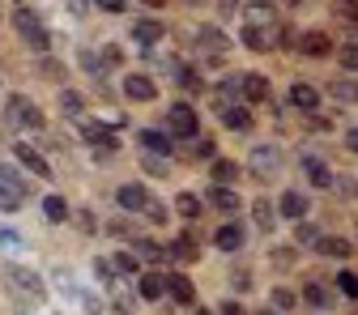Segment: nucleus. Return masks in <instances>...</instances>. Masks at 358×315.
<instances>
[{
	"instance_id": "53",
	"label": "nucleus",
	"mask_w": 358,
	"mask_h": 315,
	"mask_svg": "<svg viewBox=\"0 0 358 315\" xmlns=\"http://www.w3.org/2000/svg\"><path fill=\"white\" fill-rule=\"evenodd\" d=\"M196 315H213V311H209V307H196Z\"/></svg>"
},
{
	"instance_id": "2",
	"label": "nucleus",
	"mask_w": 358,
	"mask_h": 315,
	"mask_svg": "<svg viewBox=\"0 0 358 315\" xmlns=\"http://www.w3.org/2000/svg\"><path fill=\"white\" fill-rule=\"evenodd\" d=\"M239 38H243V47H252V52H273L282 34H278L273 22H268V26L264 22H243V34Z\"/></svg>"
},
{
	"instance_id": "31",
	"label": "nucleus",
	"mask_w": 358,
	"mask_h": 315,
	"mask_svg": "<svg viewBox=\"0 0 358 315\" xmlns=\"http://www.w3.org/2000/svg\"><path fill=\"white\" fill-rule=\"evenodd\" d=\"M85 141H90V145H99V149H107V154L115 149V137H111V132H103L99 124H90V128H85Z\"/></svg>"
},
{
	"instance_id": "32",
	"label": "nucleus",
	"mask_w": 358,
	"mask_h": 315,
	"mask_svg": "<svg viewBox=\"0 0 358 315\" xmlns=\"http://www.w3.org/2000/svg\"><path fill=\"white\" fill-rule=\"evenodd\" d=\"M333 9H337V17H341L345 26L358 30V0H333Z\"/></svg>"
},
{
	"instance_id": "8",
	"label": "nucleus",
	"mask_w": 358,
	"mask_h": 315,
	"mask_svg": "<svg viewBox=\"0 0 358 315\" xmlns=\"http://www.w3.org/2000/svg\"><path fill=\"white\" fill-rule=\"evenodd\" d=\"M124 98H132V103H154L158 98V81L145 77V73H128L124 77Z\"/></svg>"
},
{
	"instance_id": "54",
	"label": "nucleus",
	"mask_w": 358,
	"mask_h": 315,
	"mask_svg": "<svg viewBox=\"0 0 358 315\" xmlns=\"http://www.w3.org/2000/svg\"><path fill=\"white\" fill-rule=\"evenodd\" d=\"M260 315H282V311H278V307H273V311H260Z\"/></svg>"
},
{
	"instance_id": "10",
	"label": "nucleus",
	"mask_w": 358,
	"mask_h": 315,
	"mask_svg": "<svg viewBox=\"0 0 358 315\" xmlns=\"http://www.w3.org/2000/svg\"><path fill=\"white\" fill-rule=\"evenodd\" d=\"M286 98H290V107H294L299 115H307V111H320V89H316V85H307V81H294Z\"/></svg>"
},
{
	"instance_id": "18",
	"label": "nucleus",
	"mask_w": 358,
	"mask_h": 315,
	"mask_svg": "<svg viewBox=\"0 0 358 315\" xmlns=\"http://www.w3.org/2000/svg\"><path fill=\"white\" fill-rule=\"evenodd\" d=\"M17 162H22L34 179H52V162L43 158L38 149H30V145H17Z\"/></svg>"
},
{
	"instance_id": "45",
	"label": "nucleus",
	"mask_w": 358,
	"mask_h": 315,
	"mask_svg": "<svg viewBox=\"0 0 358 315\" xmlns=\"http://www.w3.org/2000/svg\"><path fill=\"white\" fill-rule=\"evenodd\" d=\"M137 247H141V251H137L141 260H162V256H166V251H162L158 243H137Z\"/></svg>"
},
{
	"instance_id": "16",
	"label": "nucleus",
	"mask_w": 358,
	"mask_h": 315,
	"mask_svg": "<svg viewBox=\"0 0 358 315\" xmlns=\"http://www.w3.org/2000/svg\"><path fill=\"white\" fill-rule=\"evenodd\" d=\"M316 256H333V260H350L354 256V243L350 239H341V235H320V243L311 247Z\"/></svg>"
},
{
	"instance_id": "30",
	"label": "nucleus",
	"mask_w": 358,
	"mask_h": 315,
	"mask_svg": "<svg viewBox=\"0 0 358 315\" xmlns=\"http://www.w3.org/2000/svg\"><path fill=\"white\" fill-rule=\"evenodd\" d=\"M166 294V273H150V277H141V298L145 302H158Z\"/></svg>"
},
{
	"instance_id": "49",
	"label": "nucleus",
	"mask_w": 358,
	"mask_h": 315,
	"mask_svg": "<svg viewBox=\"0 0 358 315\" xmlns=\"http://www.w3.org/2000/svg\"><path fill=\"white\" fill-rule=\"evenodd\" d=\"M0 247H22V235L17 230H0Z\"/></svg>"
},
{
	"instance_id": "1",
	"label": "nucleus",
	"mask_w": 358,
	"mask_h": 315,
	"mask_svg": "<svg viewBox=\"0 0 358 315\" xmlns=\"http://www.w3.org/2000/svg\"><path fill=\"white\" fill-rule=\"evenodd\" d=\"M13 22H17V34L26 38V47H30V52H38V56H43V52L52 47V34H48V26L38 22V13H34V9H17V17H13Z\"/></svg>"
},
{
	"instance_id": "43",
	"label": "nucleus",
	"mask_w": 358,
	"mask_h": 315,
	"mask_svg": "<svg viewBox=\"0 0 358 315\" xmlns=\"http://www.w3.org/2000/svg\"><path fill=\"white\" fill-rule=\"evenodd\" d=\"M38 73L48 77V81H60V77H64V68H60L56 60H38Z\"/></svg>"
},
{
	"instance_id": "12",
	"label": "nucleus",
	"mask_w": 358,
	"mask_h": 315,
	"mask_svg": "<svg viewBox=\"0 0 358 315\" xmlns=\"http://www.w3.org/2000/svg\"><path fill=\"white\" fill-rule=\"evenodd\" d=\"M9 119H13V124H26V128H43L38 107H34L30 98H22V94H13V98H9Z\"/></svg>"
},
{
	"instance_id": "3",
	"label": "nucleus",
	"mask_w": 358,
	"mask_h": 315,
	"mask_svg": "<svg viewBox=\"0 0 358 315\" xmlns=\"http://www.w3.org/2000/svg\"><path fill=\"white\" fill-rule=\"evenodd\" d=\"M299 52H303L307 60H329V56H337L329 30H303V34H299Z\"/></svg>"
},
{
	"instance_id": "33",
	"label": "nucleus",
	"mask_w": 358,
	"mask_h": 315,
	"mask_svg": "<svg viewBox=\"0 0 358 315\" xmlns=\"http://www.w3.org/2000/svg\"><path fill=\"white\" fill-rule=\"evenodd\" d=\"M0 184H9V188H17L22 196L30 192V184H26V179H22V175H17V170L9 166V162H0Z\"/></svg>"
},
{
	"instance_id": "37",
	"label": "nucleus",
	"mask_w": 358,
	"mask_h": 315,
	"mask_svg": "<svg viewBox=\"0 0 358 315\" xmlns=\"http://www.w3.org/2000/svg\"><path fill=\"white\" fill-rule=\"evenodd\" d=\"M333 281H337V290H341V294H350V298L358 302V277L350 273V268H341V273H337Z\"/></svg>"
},
{
	"instance_id": "34",
	"label": "nucleus",
	"mask_w": 358,
	"mask_h": 315,
	"mask_svg": "<svg viewBox=\"0 0 358 315\" xmlns=\"http://www.w3.org/2000/svg\"><path fill=\"white\" fill-rule=\"evenodd\" d=\"M43 213H48V221H64V217H69L64 196H48V200H43Z\"/></svg>"
},
{
	"instance_id": "47",
	"label": "nucleus",
	"mask_w": 358,
	"mask_h": 315,
	"mask_svg": "<svg viewBox=\"0 0 358 315\" xmlns=\"http://www.w3.org/2000/svg\"><path fill=\"white\" fill-rule=\"evenodd\" d=\"M213 154H217V149H213V141H209V137H201V141H196V149H192V158H213Z\"/></svg>"
},
{
	"instance_id": "42",
	"label": "nucleus",
	"mask_w": 358,
	"mask_h": 315,
	"mask_svg": "<svg viewBox=\"0 0 358 315\" xmlns=\"http://www.w3.org/2000/svg\"><path fill=\"white\" fill-rule=\"evenodd\" d=\"M145 217H150V221H166V217H171V209H166L162 200H150V205H145Z\"/></svg>"
},
{
	"instance_id": "22",
	"label": "nucleus",
	"mask_w": 358,
	"mask_h": 315,
	"mask_svg": "<svg viewBox=\"0 0 358 315\" xmlns=\"http://www.w3.org/2000/svg\"><path fill=\"white\" fill-rule=\"evenodd\" d=\"M252 217H256V226H260V230H273L278 221H282V217H278V200H264V196L252 200Z\"/></svg>"
},
{
	"instance_id": "28",
	"label": "nucleus",
	"mask_w": 358,
	"mask_h": 315,
	"mask_svg": "<svg viewBox=\"0 0 358 315\" xmlns=\"http://www.w3.org/2000/svg\"><path fill=\"white\" fill-rule=\"evenodd\" d=\"M316 247L320 243V226H316V221H311V217H303V221H294V247Z\"/></svg>"
},
{
	"instance_id": "29",
	"label": "nucleus",
	"mask_w": 358,
	"mask_h": 315,
	"mask_svg": "<svg viewBox=\"0 0 358 315\" xmlns=\"http://www.w3.org/2000/svg\"><path fill=\"white\" fill-rule=\"evenodd\" d=\"M337 64H341V73L358 77V38H350V43H341V47H337Z\"/></svg>"
},
{
	"instance_id": "52",
	"label": "nucleus",
	"mask_w": 358,
	"mask_h": 315,
	"mask_svg": "<svg viewBox=\"0 0 358 315\" xmlns=\"http://www.w3.org/2000/svg\"><path fill=\"white\" fill-rule=\"evenodd\" d=\"M345 149H350V154H358V128H350V132H345Z\"/></svg>"
},
{
	"instance_id": "39",
	"label": "nucleus",
	"mask_w": 358,
	"mask_h": 315,
	"mask_svg": "<svg viewBox=\"0 0 358 315\" xmlns=\"http://www.w3.org/2000/svg\"><path fill=\"white\" fill-rule=\"evenodd\" d=\"M333 188H337L345 200H358V179H354V175H337V179H333Z\"/></svg>"
},
{
	"instance_id": "7",
	"label": "nucleus",
	"mask_w": 358,
	"mask_h": 315,
	"mask_svg": "<svg viewBox=\"0 0 358 315\" xmlns=\"http://www.w3.org/2000/svg\"><path fill=\"white\" fill-rule=\"evenodd\" d=\"M128 38L141 43V47H158V43L166 38V26H162L158 17H137V22L128 26Z\"/></svg>"
},
{
	"instance_id": "9",
	"label": "nucleus",
	"mask_w": 358,
	"mask_h": 315,
	"mask_svg": "<svg viewBox=\"0 0 358 315\" xmlns=\"http://www.w3.org/2000/svg\"><path fill=\"white\" fill-rule=\"evenodd\" d=\"M324 94L333 98V103H341V107H358V77H333L329 85H324Z\"/></svg>"
},
{
	"instance_id": "5",
	"label": "nucleus",
	"mask_w": 358,
	"mask_h": 315,
	"mask_svg": "<svg viewBox=\"0 0 358 315\" xmlns=\"http://www.w3.org/2000/svg\"><path fill=\"white\" fill-rule=\"evenodd\" d=\"M248 166H252V170H256L260 179H264V175L273 179V175L282 170V145H273V141L256 145V149H252V158H248Z\"/></svg>"
},
{
	"instance_id": "15",
	"label": "nucleus",
	"mask_w": 358,
	"mask_h": 315,
	"mask_svg": "<svg viewBox=\"0 0 358 315\" xmlns=\"http://www.w3.org/2000/svg\"><path fill=\"white\" fill-rule=\"evenodd\" d=\"M239 94H243L248 103H264V98H268V77H260V73H239Z\"/></svg>"
},
{
	"instance_id": "21",
	"label": "nucleus",
	"mask_w": 358,
	"mask_h": 315,
	"mask_svg": "<svg viewBox=\"0 0 358 315\" xmlns=\"http://www.w3.org/2000/svg\"><path fill=\"white\" fill-rule=\"evenodd\" d=\"M213 243H217V251H239L243 247V226H235V221H227V226H217V235H213Z\"/></svg>"
},
{
	"instance_id": "26",
	"label": "nucleus",
	"mask_w": 358,
	"mask_h": 315,
	"mask_svg": "<svg viewBox=\"0 0 358 315\" xmlns=\"http://www.w3.org/2000/svg\"><path fill=\"white\" fill-rule=\"evenodd\" d=\"M201 209H205V200H201L196 192H179V196H175V213H179V217L196 221V217H201Z\"/></svg>"
},
{
	"instance_id": "40",
	"label": "nucleus",
	"mask_w": 358,
	"mask_h": 315,
	"mask_svg": "<svg viewBox=\"0 0 358 315\" xmlns=\"http://www.w3.org/2000/svg\"><path fill=\"white\" fill-rule=\"evenodd\" d=\"M120 273H137L141 268V256H132V251H115V260H111Z\"/></svg>"
},
{
	"instance_id": "11",
	"label": "nucleus",
	"mask_w": 358,
	"mask_h": 315,
	"mask_svg": "<svg viewBox=\"0 0 358 315\" xmlns=\"http://www.w3.org/2000/svg\"><path fill=\"white\" fill-rule=\"evenodd\" d=\"M299 166L307 170L311 188H333V179H337V175H333V166H329L324 158H316V154H303V158H299Z\"/></svg>"
},
{
	"instance_id": "24",
	"label": "nucleus",
	"mask_w": 358,
	"mask_h": 315,
	"mask_svg": "<svg viewBox=\"0 0 358 315\" xmlns=\"http://www.w3.org/2000/svg\"><path fill=\"white\" fill-rule=\"evenodd\" d=\"M166 290L184 302V307H196V290H192V281H188L184 273H166Z\"/></svg>"
},
{
	"instance_id": "19",
	"label": "nucleus",
	"mask_w": 358,
	"mask_h": 315,
	"mask_svg": "<svg viewBox=\"0 0 358 315\" xmlns=\"http://www.w3.org/2000/svg\"><path fill=\"white\" fill-rule=\"evenodd\" d=\"M303 298L316 307V311H329V307H333V290H329L320 277H307V281H303Z\"/></svg>"
},
{
	"instance_id": "41",
	"label": "nucleus",
	"mask_w": 358,
	"mask_h": 315,
	"mask_svg": "<svg viewBox=\"0 0 358 315\" xmlns=\"http://www.w3.org/2000/svg\"><path fill=\"white\" fill-rule=\"evenodd\" d=\"M294 302H299V294H294L290 286H278V290H273V307H278V311H290Z\"/></svg>"
},
{
	"instance_id": "23",
	"label": "nucleus",
	"mask_w": 358,
	"mask_h": 315,
	"mask_svg": "<svg viewBox=\"0 0 358 315\" xmlns=\"http://www.w3.org/2000/svg\"><path fill=\"white\" fill-rule=\"evenodd\" d=\"M222 128H231V132H248V128H252V115H248L239 103H222Z\"/></svg>"
},
{
	"instance_id": "48",
	"label": "nucleus",
	"mask_w": 358,
	"mask_h": 315,
	"mask_svg": "<svg viewBox=\"0 0 358 315\" xmlns=\"http://www.w3.org/2000/svg\"><path fill=\"white\" fill-rule=\"evenodd\" d=\"M217 9H222V17H231V13L243 9V0H217Z\"/></svg>"
},
{
	"instance_id": "55",
	"label": "nucleus",
	"mask_w": 358,
	"mask_h": 315,
	"mask_svg": "<svg viewBox=\"0 0 358 315\" xmlns=\"http://www.w3.org/2000/svg\"><path fill=\"white\" fill-rule=\"evenodd\" d=\"M145 5H162V0H145Z\"/></svg>"
},
{
	"instance_id": "38",
	"label": "nucleus",
	"mask_w": 358,
	"mask_h": 315,
	"mask_svg": "<svg viewBox=\"0 0 358 315\" xmlns=\"http://www.w3.org/2000/svg\"><path fill=\"white\" fill-rule=\"evenodd\" d=\"M17 205H22V192L9 188V184H0V213H13Z\"/></svg>"
},
{
	"instance_id": "36",
	"label": "nucleus",
	"mask_w": 358,
	"mask_h": 315,
	"mask_svg": "<svg viewBox=\"0 0 358 315\" xmlns=\"http://www.w3.org/2000/svg\"><path fill=\"white\" fill-rule=\"evenodd\" d=\"M60 107H64V115H81V111H85V98L77 94V89H64V94H60Z\"/></svg>"
},
{
	"instance_id": "50",
	"label": "nucleus",
	"mask_w": 358,
	"mask_h": 315,
	"mask_svg": "<svg viewBox=\"0 0 358 315\" xmlns=\"http://www.w3.org/2000/svg\"><path fill=\"white\" fill-rule=\"evenodd\" d=\"M217 315H248V311H243V302L227 298V302H222V311H217Z\"/></svg>"
},
{
	"instance_id": "51",
	"label": "nucleus",
	"mask_w": 358,
	"mask_h": 315,
	"mask_svg": "<svg viewBox=\"0 0 358 315\" xmlns=\"http://www.w3.org/2000/svg\"><path fill=\"white\" fill-rule=\"evenodd\" d=\"M145 170H150V175H166V162H158V158H145Z\"/></svg>"
},
{
	"instance_id": "17",
	"label": "nucleus",
	"mask_w": 358,
	"mask_h": 315,
	"mask_svg": "<svg viewBox=\"0 0 358 315\" xmlns=\"http://www.w3.org/2000/svg\"><path fill=\"white\" fill-rule=\"evenodd\" d=\"M196 43H201V47H205V52H209L213 60H217L222 52H227V47H231V38H227V34H222L217 26H196Z\"/></svg>"
},
{
	"instance_id": "35",
	"label": "nucleus",
	"mask_w": 358,
	"mask_h": 315,
	"mask_svg": "<svg viewBox=\"0 0 358 315\" xmlns=\"http://www.w3.org/2000/svg\"><path fill=\"white\" fill-rule=\"evenodd\" d=\"M171 256H175L179 264H188V260H196V243H192V239H175V243H171Z\"/></svg>"
},
{
	"instance_id": "4",
	"label": "nucleus",
	"mask_w": 358,
	"mask_h": 315,
	"mask_svg": "<svg viewBox=\"0 0 358 315\" xmlns=\"http://www.w3.org/2000/svg\"><path fill=\"white\" fill-rule=\"evenodd\" d=\"M196 128H201V119H196V107H188V103H175V107L166 111V132H171V137H196Z\"/></svg>"
},
{
	"instance_id": "6",
	"label": "nucleus",
	"mask_w": 358,
	"mask_h": 315,
	"mask_svg": "<svg viewBox=\"0 0 358 315\" xmlns=\"http://www.w3.org/2000/svg\"><path fill=\"white\" fill-rule=\"evenodd\" d=\"M278 217H286V221H303V217H311V196L299 192V188H286V192L278 196Z\"/></svg>"
},
{
	"instance_id": "20",
	"label": "nucleus",
	"mask_w": 358,
	"mask_h": 315,
	"mask_svg": "<svg viewBox=\"0 0 358 315\" xmlns=\"http://www.w3.org/2000/svg\"><path fill=\"white\" fill-rule=\"evenodd\" d=\"M137 141H141V149L145 154H171V132H158V128H141L137 132Z\"/></svg>"
},
{
	"instance_id": "13",
	"label": "nucleus",
	"mask_w": 358,
	"mask_h": 315,
	"mask_svg": "<svg viewBox=\"0 0 358 315\" xmlns=\"http://www.w3.org/2000/svg\"><path fill=\"white\" fill-rule=\"evenodd\" d=\"M115 200H120V209H124V213H145V205H150V192H145L141 184H124V188L115 192Z\"/></svg>"
},
{
	"instance_id": "14",
	"label": "nucleus",
	"mask_w": 358,
	"mask_h": 315,
	"mask_svg": "<svg viewBox=\"0 0 358 315\" xmlns=\"http://www.w3.org/2000/svg\"><path fill=\"white\" fill-rule=\"evenodd\" d=\"M209 205L222 209V213H239V209H243V196H239L231 184H213V188H209Z\"/></svg>"
},
{
	"instance_id": "27",
	"label": "nucleus",
	"mask_w": 358,
	"mask_h": 315,
	"mask_svg": "<svg viewBox=\"0 0 358 315\" xmlns=\"http://www.w3.org/2000/svg\"><path fill=\"white\" fill-rule=\"evenodd\" d=\"M9 277H13V286H17V290H26L30 298H43V281L30 273V268H9Z\"/></svg>"
},
{
	"instance_id": "25",
	"label": "nucleus",
	"mask_w": 358,
	"mask_h": 315,
	"mask_svg": "<svg viewBox=\"0 0 358 315\" xmlns=\"http://www.w3.org/2000/svg\"><path fill=\"white\" fill-rule=\"evenodd\" d=\"M209 179H213V184H231V188H235V179H239V162H235V158H213Z\"/></svg>"
},
{
	"instance_id": "46",
	"label": "nucleus",
	"mask_w": 358,
	"mask_h": 315,
	"mask_svg": "<svg viewBox=\"0 0 358 315\" xmlns=\"http://www.w3.org/2000/svg\"><path fill=\"white\" fill-rule=\"evenodd\" d=\"M124 5L128 0H94V9H103V13H124Z\"/></svg>"
},
{
	"instance_id": "44",
	"label": "nucleus",
	"mask_w": 358,
	"mask_h": 315,
	"mask_svg": "<svg viewBox=\"0 0 358 315\" xmlns=\"http://www.w3.org/2000/svg\"><path fill=\"white\" fill-rule=\"evenodd\" d=\"M303 119H307V128H316V132H333V119H324V115H316V111H307Z\"/></svg>"
}]
</instances>
